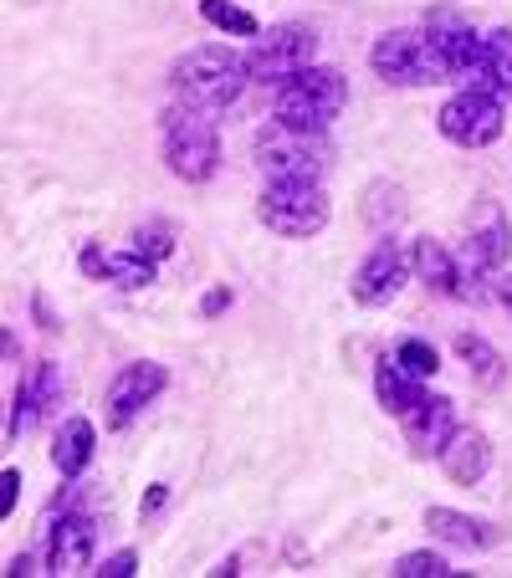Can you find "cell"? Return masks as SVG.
I'll list each match as a JSON object with an SVG mask.
<instances>
[{
    "mask_svg": "<svg viewBox=\"0 0 512 578\" xmlns=\"http://www.w3.org/2000/svg\"><path fill=\"white\" fill-rule=\"evenodd\" d=\"M246 82H251L246 57L236 47H221V41H205V47H195L175 62V93L195 108H210V113L231 108Z\"/></svg>",
    "mask_w": 512,
    "mask_h": 578,
    "instance_id": "1",
    "label": "cell"
},
{
    "mask_svg": "<svg viewBox=\"0 0 512 578\" xmlns=\"http://www.w3.org/2000/svg\"><path fill=\"white\" fill-rule=\"evenodd\" d=\"M159 144H164V164L175 180L185 185H205L221 164V144H216V123H210V108H195V103H175L164 113V128H159Z\"/></svg>",
    "mask_w": 512,
    "mask_h": 578,
    "instance_id": "2",
    "label": "cell"
},
{
    "mask_svg": "<svg viewBox=\"0 0 512 578\" xmlns=\"http://www.w3.org/2000/svg\"><path fill=\"white\" fill-rule=\"evenodd\" d=\"M344 103H349V82L338 67H303L277 87V118L292 128H308V133H323L344 113Z\"/></svg>",
    "mask_w": 512,
    "mask_h": 578,
    "instance_id": "3",
    "label": "cell"
},
{
    "mask_svg": "<svg viewBox=\"0 0 512 578\" xmlns=\"http://www.w3.org/2000/svg\"><path fill=\"white\" fill-rule=\"evenodd\" d=\"M256 164H262L267 180H297V185H323L328 169V149L318 133L292 128V123H267L256 133Z\"/></svg>",
    "mask_w": 512,
    "mask_h": 578,
    "instance_id": "4",
    "label": "cell"
},
{
    "mask_svg": "<svg viewBox=\"0 0 512 578\" xmlns=\"http://www.w3.org/2000/svg\"><path fill=\"white\" fill-rule=\"evenodd\" d=\"M256 215H262V226L287 236V241H308L328 226V195L323 185H297V180H267L262 190V205H256Z\"/></svg>",
    "mask_w": 512,
    "mask_h": 578,
    "instance_id": "5",
    "label": "cell"
},
{
    "mask_svg": "<svg viewBox=\"0 0 512 578\" xmlns=\"http://www.w3.org/2000/svg\"><path fill=\"white\" fill-rule=\"evenodd\" d=\"M313 57H318V31L297 26V21H282V26H272V31H262L251 41L246 72H251V82H262V87H282L287 77L313 67Z\"/></svg>",
    "mask_w": 512,
    "mask_h": 578,
    "instance_id": "6",
    "label": "cell"
},
{
    "mask_svg": "<svg viewBox=\"0 0 512 578\" xmlns=\"http://www.w3.org/2000/svg\"><path fill=\"white\" fill-rule=\"evenodd\" d=\"M369 67L374 77L395 82V87H425V82H446L431 41L425 31H384L374 47H369Z\"/></svg>",
    "mask_w": 512,
    "mask_h": 578,
    "instance_id": "7",
    "label": "cell"
},
{
    "mask_svg": "<svg viewBox=\"0 0 512 578\" xmlns=\"http://www.w3.org/2000/svg\"><path fill=\"white\" fill-rule=\"evenodd\" d=\"M436 123H441V133L456 149H487V144L502 139V128H507L502 98L482 93V87H461L456 98H446L441 113H436Z\"/></svg>",
    "mask_w": 512,
    "mask_h": 578,
    "instance_id": "8",
    "label": "cell"
},
{
    "mask_svg": "<svg viewBox=\"0 0 512 578\" xmlns=\"http://www.w3.org/2000/svg\"><path fill=\"white\" fill-rule=\"evenodd\" d=\"M425 41H431V52H436L446 82H461V87H472V82H477L482 57H487V36H477V31L466 26L451 6L431 11V21H425Z\"/></svg>",
    "mask_w": 512,
    "mask_h": 578,
    "instance_id": "9",
    "label": "cell"
},
{
    "mask_svg": "<svg viewBox=\"0 0 512 578\" xmlns=\"http://www.w3.org/2000/svg\"><path fill=\"white\" fill-rule=\"evenodd\" d=\"M169 384V369L154 364V359H139V364H123L108 384V425L123 430V425H134L144 415V405H154V399L164 394Z\"/></svg>",
    "mask_w": 512,
    "mask_h": 578,
    "instance_id": "10",
    "label": "cell"
},
{
    "mask_svg": "<svg viewBox=\"0 0 512 578\" xmlns=\"http://www.w3.org/2000/svg\"><path fill=\"white\" fill-rule=\"evenodd\" d=\"M410 261H415V256H405L395 241H379V246L359 261V272H354V282H349L354 302H359V307H390V302L400 297L405 277H410Z\"/></svg>",
    "mask_w": 512,
    "mask_h": 578,
    "instance_id": "11",
    "label": "cell"
},
{
    "mask_svg": "<svg viewBox=\"0 0 512 578\" xmlns=\"http://www.w3.org/2000/svg\"><path fill=\"white\" fill-rule=\"evenodd\" d=\"M400 425H405V446H410L415 456H441L446 440L461 430V425H456V399H446V394H420L415 405L400 415Z\"/></svg>",
    "mask_w": 512,
    "mask_h": 578,
    "instance_id": "12",
    "label": "cell"
},
{
    "mask_svg": "<svg viewBox=\"0 0 512 578\" xmlns=\"http://www.w3.org/2000/svg\"><path fill=\"white\" fill-rule=\"evenodd\" d=\"M93 548H98V527L88 512H62L47 532V573H82L93 563Z\"/></svg>",
    "mask_w": 512,
    "mask_h": 578,
    "instance_id": "13",
    "label": "cell"
},
{
    "mask_svg": "<svg viewBox=\"0 0 512 578\" xmlns=\"http://www.w3.org/2000/svg\"><path fill=\"white\" fill-rule=\"evenodd\" d=\"M62 399V369L52 359H41L31 369V379L16 389V405H11V435H26L41 425V415H47L52 405Z\"/></svg>",
    "mask_w": 512,
    "mask_h": 578,
    "instance_id": "14",
    "label": "cell"
},
{
    "mask_svg": "<svg viewBox=\"0 0 512 578\" xmlns=\"http://www.w3.org/2000/svg\"><path fill=\"white\" fill-rule=\"evenodd\" d=\"M82 272L98 277V282H113V287H149L159 277V261L144 256V251H103V246H82Z\"/></svg>",
    "mask_w": 512,
    "mask_h": 578,
    "instance_id": "15",
    "label": "cell"
},
{
    "mask_svg": "<svg viewBox=\"0 0 512 578\" xmlns=\"http://www.w3.org/2000/svg\"><path fill=\"white\" fill-rule=\"evenodd\" d=\"M425 527H431V538L451 543V548H466V553H487L502 543V532L482 517H466V512H451V507H431L425 512Z\"/></svg>",
    "mask_w": 512,
    "mask_h": 578,
    "instance_id": "16",
    "label": "cell"
},
{
    "mask_svg": "<svg viewBox=\"0 0 512 578\" xmlns=\"http://www.w3.org/2000/svg\"><path fill=\"white\" fill-rule=\"evenodd\" d=\"M466 251H472L487 272H502V261H507V251H512V226H507V215H502L497 200H482V205H477Z\"/></svg>",
    "mask_w": 512,
    "mask_h": 578,
    "instance_id": "17",
    "label": "cell"
},
{
    "mask_svg": "<svg viewBox=\"0 0 512 578\" xmlns=\"http://www.w3.org/2000/svg\"><path fill=\"white\" fill-rule=\"evenodd\" d=\"M492 466V446H487V435L482 430H456L446 440V451H441V471L456 481V486H477Z\"/></svg>",
    "mask_w": 512,
    "mask_h": 578,
    "instance_id": "18",
    "label": "cell"
},
{
    "mask_svg": "<svg viewBox=\"0 0 512 578\" xmlns=\"http://www.w3.org/2000/svg\"><path fill=\"white\" fill-rule=\"evenodd\" d=\"M415 272H420V282L425 287H431V292H441V297H466V282H461V256H451L441 241H431V236H425V241H415Z\"/></svg>",
    "mask_w": 512,
    "mask_h": 578,
    "instance_id": "19",
    "label": "cell"
},
{
    "mask_svg": "<svg viewBox=\"0 0 512 578\" xmlns=\"http://www.w3.org/2000/svg\"><path fill=\"white\" fill-rule=\"evenodd\" d=\"M93 451H98V435H93V425L82 420V415H72L62 430H57V446H52V466L62 471V476H82L93 466Z\"/></svg>",
    "mask_w": 512,
    "mask_h": 578,
    "instance_id": "20",
    "label": "cell"
},
{
    "mask_svg": "<svg viewBox=\"0 0 512 578\" xmlns=\"http://www.w3.org/2000/svg\"><path fill=\"white\" fill-rule=\"evenodd\" d=\"M472 87H482V93H492L502 103L512 98V26L487 31V57H482V72Z\"/></svg>",
    "mask_w": 512,
    "mask_h": 578,
    "instance_id": "21",
    "label": "cell"
},
{
    "mask_svg": "<svg viewBox=\"0 0 512 578\" xmlns=\"http://www.w3.org/2000/svg\"><path fill=\"white\" fill-rule=\"evenodd\" d=\"M420 384H425V379L405 374V369L395 364V353H390V359H379V369H374V394H379V405L390 410V415H405V410L415 405V399L425 394Z\"/></svg>",
    "mask_w": 512,
    "mask_h": 578,
    "instance_id": "22",
    "label": "cell"
},
{
    "mask_svg": "<svg viewBox=\"0 0 512 578\" xmlns=\"http://www.w3.org/2000/svg\"><path fill=\"white\" fill-rule=\"evenodd\" d=\"M456 353H461V364L472 369L487 389H492V384H502V353H497L482 333H461V338H456Z\"/></svg>",
    "mask_w": 512,
    "mask_h": 578,
    "instance_id": "23",
    "label": "cell"
},
{
    "mask_svg": "<svg viewBox=\"0 0 512 578\" xmlns=\"http://www.w3.org/2000/svg\"><path fill=\"white\" fill-rule=\"evenodd\" d=\"M200 16L216 26V31H231V36H262L251 11H241L236 0H200Z\"/></svg>",
    "mask_w": 512,
    "mask_h": 578,
    "instance_id": "24",
    "label": "cell"
},
{
    "mask_svg": "<svg viewBox=\"0 0 512 578\" xmlns=\"http://www.w3.org/2000/svg\"><path fill=\"white\" fill-rule=\"evenodd\" d=\"M395 364H400L405 374H415V379H436V369H441L436 348L425 343V338H405V343L395 348Z\"/></svg>",
    "mask_w": 512,
    "mask_h": 578,
    "instance_id": "25",
    "label": "cell"
},
{
    "mask_svg": "<svg viewBox=\"0 0 512 578\" xmlns=\"http://www.w3.org/2000/svg\"><path fill=\"white\" fill-rule=\"evenodd\" d=\"M395 578H446V573H456L441 553H431V548H425V553H405L395 568H390Z\"/></svg>",
    "mask_w": 512,
    "mask_h": 578,
    "instance_id": "26",
    "label": "cell"
},
{
    "mask_svg": "<svg viewBox=\"0 0 512 578\" xmlns=\"http://www.w3.org/2000/svg\"><path fill=\"white\" fill-rule=\"evenodd\" d=\"M134 251L164 261L169 251H175V236H169V226H139V231H134Z\"/></svg>",
    "mask_w": 512,
    "mask_h": 578,
    "instance_id": "27",
    "label": "cell"
},
{
    "mask_svg": "<svg viewBox=\"0 0 512 578\" xmlns=\"http://www.w3.org/2000/svg\"><path fill=\"white\" fill-rule=\"evenodd\" d=\"M16 492H21V471L6 466V471H0V517L16 512Z\"/></svg>",
    "mask_w": 512,
    "mask_h": 578,
    "instance_id": "28",
    "label": "cell"
},
{
    "mask_svg": "<svg viewBox=\"0 0 512 578\" xmlns=\"http://www.w3.org/2000/svg\"><path fill=\"white\" fill-rule=\"evenodd\" d=\"M134 568H139L134 548H123V553H113V558H108V563H103L98 573H103V578H128V573H134Z\"/></svg>",
    "mask_w": 512,
    "mask_h": 578,
    "instance_id": "29",
    "label": "cell"
},
{
    "mask_svg": "<svg viewBox=\"0 0 512 578\" xmlns=\"http://www.w3.org/2000/svg\"><path fill=\"white\" fill-rule=\"evenodd\" d=\"M226 307H231V287H210L205 302H200V313H205V318H216V313H226Z\"/></svg>",
    "mask_w": 512,
    "mask_h": 578,
    "instance_id": "30",
    "label": "cell"
},
{
    "mask_svg": "<svg viewBox=\"0 0 512 578\" xmlns=\"http://www.w3.org/2000/svg\"><path fill=\"white\" fill-rule=\"evenodd\" d=\"M492 297L512 313V272H492Z\"/></svg>",
    "mask_w": 512,
    "mask_h": 578,
    "instance_id": "31",
    "label": "cell"
},
{
    "mask_svg": "<svg viewBox=\"0 0 512 578\" xmlns=\"http://www.w3.org/2000/svg\"><path fill=\"white\" fill-rule=\"evenodd\" d=\"M164 502H169V486H164V481H154V486H149V497H144V517H154Z\"/></svg>",
    "mask_w": 512,
    "mask_h": 578,
    "instance_id": "32",
    "label": "cell"
},
{
    "mask_svg": "<svg viewBox=\"0 0 512 578\" xmlns=\"http://www.w3.org/2000/svg\"><path fill=\"white\" fill-rule=\"evenodd\" d=\"M6 573H11V578H26V573H36V568H31V558H11Z\"/></svg>",
    "mask_w": 512,
    "mask_h": 578,
    "instance_id": "33",
    "label": "cell"
}]
</instances>
